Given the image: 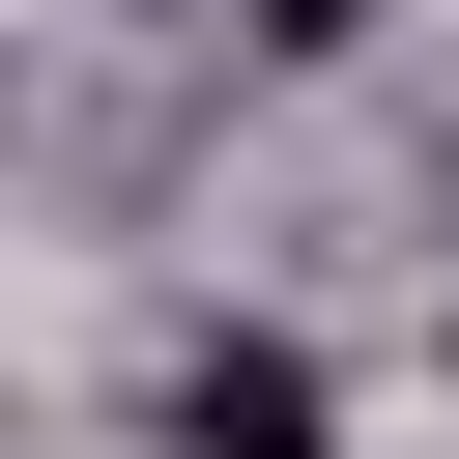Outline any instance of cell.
Listing matches in <instances>:
<instances>
[{
	"instance_id": "1",
	"label": "cell",
	"mask_w": 459,
	"mask_h": 459,
	"mask_svg": "<svg viewBox=\"0 0 459 459\" xmlns=\"http://www.w3.org/2000/svg\"><path fill=\"white\" fill-rule=\"evenodd\" d=\"M172 430H201V459H316V344H201Z\"/></svg>"
},
{
	"instance_id": "2",
	"label": "cell",
	"mask_w": 459,
	"mask_h": 459,
	"mask_svg": "<svg viewBox=\"0 0 459 459\" xmlns=\"http://www.w3.org/2000/svg\"><path fill=\"white\" fill-rule=\"evenodd\" d=\"M258 29H287V57H344V29H373V0H258Z\"/></svg>"
}]
</instances>
